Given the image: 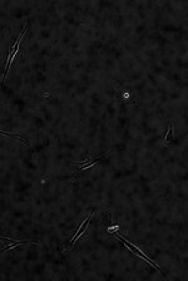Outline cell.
<instances>
[{
    "instance_id": "obj_1",
    "label": "cell",
    "mask_w": 188,
    "mask_h": 281,
    "mask_svg": "<svg viewBox=\"0 0 188 281\" xmlns=\"http://www.w3.org/2000/svg\"><path fill=\"white\" fill-rule=\"evenodd\" d=\"M116 236H117V237L119 238V240H120V241H122V242H123V243L125 245V246H127V247H128V249H129V251H132V252H133V254H136L137 256H139V257H142V259H144V260H145V261H147V262H149V264H150V265H152V266H154V267H156V268H157V270H158V271H161V268H159V266H158V265H156V264H154V262H153L152 260H150V259L148 257V256H145V255H144V254H143V252H142V251H141V250H139L138 247H136V246H134V245H132V243H130L129 241H127V240H125V238H123V237H122V236H120L119 234H117Z\"/></svg>"
},
{
    "instance_id": "obj_2",
    "label": "cell",
    "mask_w": 188,
    "mask_h": 281,
    "mask_svg": "<svg viewBox=\"0 0 188 281\" xmlns=\"http://www.w3.org/2000/svg\"><path fill=\"white\" fill-rule=\"evenodd\" d=\"M92 216H93V212L90 213V216H89V217H87L86 220H84V221H83V223L79 226V229H78V231H79V232H77V234L74 235V237L72 238V243H73V245H74V242L78 240V237H80V236L83 235V232H84V231H82V230L84 229V226H86V225L89 222V221H90V218H92Z\"/></svg>"
},
{
    "instance_id": "obj_3",
    "label": "cell",
    "mask_w": 188,
    "mask_h": 281,
    "mask_svg": "<svg viewBox=\"0 0 188 281\" xmlns=\"http://www.w3.org/2000/svg\"><path fill=\"white\" fill-rule=\"evenodd\" d=\"M171 133H172V127L169 125V129H168V132H167V136H166V138H164V146H168L169 145V136H171Z\"/></svg>"
},
{
    "instance_id": "obj_4",
    "label": "cell",
    "mask_w": 188,
    "mask_h": 281,
    "mask_svg": "<svg viewBox=\"0 0 188 281\" xmlns=\"http://www.w3.org/2000/svg\"><path fill=\"white\" fill-rule=\"evenodd\" d=\"M112 230H113V229H108V231H109V232H111ZM114 230H119V226H116V227H114ZM113 232H114V231H113Z\"/></svg>"
}]
</instances>
